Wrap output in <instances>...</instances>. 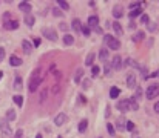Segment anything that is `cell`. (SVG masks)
<instances>
[{"label":"cell","mask_w":159,"mask_h":138,"mask_svg":"<svg viewBox=\"0 0 159 138\" xmlns=\"http://www.w3.org/2000/svg\"><path fill=\"white\" fill-rule=\"evenodd\" d=\"M23 22H25V25L26 26H33L34 25V22H36V19H34V16H33V14H26V16H25V19H23Z\"/></svg>","instance_id":"17"},{"label":"cell","mask_w":159,"mask_h":138,"mask_svg":"<svg viewBox=\"0 0 159 138\" xmlns=\"http://www.w3.org/2000/svg\"><path fill=\"white\" fill-rule=\"evenodd\" d=\"M3 28H5V29H17V28H19V22L17 20L6 22V23H3Z\"/></svg>","instance_id":"13"},{"label":"cell","mask_w":159,"mask_h":138,"mask_svg":"<svg viewBox=\"0 0 159 138\" xmlns=\"http://www.w3.org/2000/svg\"><path fill=\"white\" fill-rule=\"evenodd\" d=\"M52 16H56V17H63V12H62L59 8H54V9H52Z\"/></svg>","instance_id":"38"},{"label":"cell","mask_w":159,"mask_h":138,"mask_svg":"<svg viewBox=\"0 0 159 138\" xmlns=\"http://www.w3.org/2000/svg\"><path fill=\"white\" fill-rule=\"evenodd\" d=\"M2 75H3V74H2V72H0V78H2Z\"/></svg>","instance_id":"57"},{"label":"cell","mask_w":159,"mask_h":138,"mask_svg":"<svg viewBox=\"0 0 159 138\" xmlns=\"http://www.w3.org/2000/svg\"><path fill=\"white\" fill-rule=\"evenodd\" d=\"M148 77H159V69L154 72V74H151V75H148Z\"/></svg>","instance_id":"55"},{"label":"cell","mask_w":159,"mask_h":138,"mask_svg":"<svg viewBox=\"0 0 159 138\" xmlns=\"http://www.w3.org/2000/svg\"><path fill=\"white\" fill-rule=\"evenodd\" d=\"M113 17H114V19H121V17H122V8L114 6V8H113Z\"/></svg>","instance_id":"27"},{"label":"cell","mask_w":159,"mask_h":138,"mask_svg":"<svg viewBox=\"0 0 159 138\" xmlns=\"http://www.w3.org/2000/svg\"><path fill=\"white\" fill-rule=\"evenodd\" d=\"M107 130H108V134H110L111 136H114V135H116L114 126H113V124H110V123H107Z\"/></svg>","instance_id":"35"},{"label":"cell","mask_w":159,"mask_h":138,"mask_svg":"<svg viewBox=\"0 0 159 138\" xmlns=\"http://www.w3.org/2000/svg\"><path fill=\"white\" fill-rule=\"evenodd\" d=\"M0 132H2V135L6 136V138L11 136V126H9V123L5 118L0 120Z\"/></svg>","instance_id":"4"},{"label":"cell","mask_w":159,"mask_h":138,"mask_svg":"<svg viewBox=\"0 0 159 138\" xmlns=\"http://www.w3.org/2000/svg\"><path fill=\"white\" fill-rule=\"evenodd\" d=\"M60 29L62 31H68V25L67 23H60Z\"/></svg>","instance_id":"47"},{"label":"cell","mask_w":159,"mask_h":138,"mask_svg":"<svg viewBox=\"0 0 159 138\" xmlns=\"http://www.w3.org/2000/svg\"><path fill=\"white\" fill-rule=\"evenodd\" d=\"M22 48H23L25 54H31V51H33V45L28 40H22Z\"/></svg>","instance_id":"16"},{"label":"cell","mask_w":159,"mask_h":138,"mask_svg":"<svg viewBox=\"0 0 159 138\" xmlns=\"http://www.w3.org/2000/svg\"><path fill=\"white\" fill-rule=\"evenodd\" d=\"M103 40H105V43H107V46H108L110 49H113V51H117L119 48H121V41H119L117 38H114L113 35H110V34L105 35Z\"/></svg>","instance_id":"2"},{"label":"cell","mask_w":159,"mask_h":138,"mask_svg":"<svg viewBox=\"0 0 159 138\" xmlns=\"http://www.w3.org/2000/svg\"><path fill=\"white\" fill-rule=\"evenodd\" d=\"M9 64L14 66V68H17V66L22 64V58H19L17 55H11V57H9Z\"/></svg>","instance_id":"15"},{"label":"cell","mask_w":159,"mask_h":138,"mask_svg":"<svg viewBox=\"0 0 159 138\" xmlns=\"http://www.w3.org/2000/svg\"><path fill=\"white\" fill-rule=\"evenodd\" d=\"M12 138H23V130H22V129H17L16 134L12 135Z\"/></svg>","instance_id":"40"},{"label":"cell","mask_w":159,"mask_h":138,"mask_svg":"<svg viewBox=\"0 0 159 138\" xmlns=\"http://www.w3.org/2000/svg\"><path fill=\"white\" fill-rule=\"evenodd\" d=\"M36 138H42V135H37V136H36Z\"/></svg>","instance_id":"56"},{"label":"cell","mask_w":159,"mask_h":138,"mask_svg":"<svg viewBox=\"0 0 159 138\" xmlns=\"http://www.w3.org/2000/svg\"><path fill=\"white\" fill-rule=\"evenodd\" d=\"M88 26H90V29H91V28L99 26V19H97V16H90V17H88Z\"/></svg>","instance_id":"14"},{"label":"cell","mask_w":159,"mask_h":138,"mask_svg":"<svg viewBox=\"0 0 159 138\" xmlns=\"http://www.w3.org/2000/svg\"><path fill=\"white\" fill-rule=\"evenodd\" d=\"M103 71H105V75H110V71H111V68H110L108 64H105V68H103Z\"/></svg>","instance_id":"45"},{"label":"cell","mask_w":159,"mask_h":138,"mask_svg":"<svg viewBox=\"0 0 159 138\" xmlns=\"http://www.w3.org/2000/svg\"><path fill=\"white\" fill-rule=\"evenodd\" d=\"M117 109H119V112H128L130 110V100H121V101H117Z\"/></svg>","instance_id":"6"},{"label":"cell","mask_w":159,"mask_h":138,"mask_svg":"<svg viewBox=\"0 0 159 138\" xmlns=\"http://www.w3.org/2000/svg\"><path fill=\"white\" fill-rule=\"evenodd\" d=\"M22 77L20 75H16V78H14V89L16 91H20L22 89Z\"/></svg>","instance_id":"26"},{"label":"cell","mask_w":159,"mask_h":138,"mask_svg":"<svg viewBox=\"0 0 159 138\" xmlns=\"http://www.w3.org/2000/svg\"><path fill=\"white\" fill-rule=\"evenodd\" d=\"M157 95H159V85H150L147 91H145V97L148 100H154Z\"/></svg>","instance_id":"3"},{"label":"cell","mask_w":159,"mask_h":138,"mask_svg":"<svg viewBox=\"0 0 159 138\" xmlns=\"http://www.w3.org/2000/svg\"><path fill=\"white\" fill-rule=\"evenodd\" d=\"M99 60L103 62V63L108 62V49H107V48H102V49H100V52H99Z\"/></svg>","instance_id":"12"},{"label":"cell","mask_w":159,"mask_h":138,"mask_svg":"<svg viewBox=\"0 0 159 138\" xmlns=\"http://www.w3.org/2000/svg\"><path fill=\"white\" fill-rule=\"evenodd\" d=\"M63 43L68 45V46H71V45L74 43V37H73L71 34H65V35H63Z\"/></svg>","instance_id":"25"},{"label":"cell","mask_w":159,"mask_h":138,"mask_svg":"<svg viewBox=\"0 0 159 138\" xmlns=\"http://www.w3.org/2000/svg\"><path fill=\"white\" fill-rule=\"evenodd\" d=\"M145 38V32L144 31H138L135 35H133V41H135V43H139V41H142Z\"/></svg>","instance_id":"21"},{"label":"cell","mask_w":159,"mask_h":138,"mask_svg":"<svg viewBox=\"0 0 159 138\" xmlns=\"http://www.w3.org/2000/svg\"><path fill=\"white\" fill-rule=\"evenodd\" d=\"M9 19H11V14H9V12H6V14H5V16H3V22L6 23V22H8Z\"/></svg>","instance_id":"48"},{"label":"cell","mask_w":159,"mask_h":138,"mask_svg":"<svg viewBox=\"0 0 159 138\" xmlns=\"http://www.w3.org/2000/svg\"><path fill=\"white\" fill-rule=\"evenodd\" d=\"M81 83H82V88H84V89H88V88H90V85H91V81H90V80H87V78H85L84 81H81Z\"/></svg>","instance_id":"43"},{"label":"cell","mask_w":159,"mask_h":138,"mask_svg":"<svg viewBox=\"0 0 159 138\" xmlns=\"http://www.w3.org/2000/svg\"><path fill=\"white\" fill-rule=\"evenodd\" d=\"M12 100H14V103H16L19 107L23 106V97H22V95H14V97H12Z\"/></svg>","instance_id":"29"},{"label":"cell","mask_w":159,"mask_h":138,"mask_svg":"<svg viewBox=\"0 0 159 138\" xmlns=\"http://www.w3.org/2000/svg\"><path fill=\"white\" fill-rule=\"evenodd\" d=\"M141 14H142V8H141V6H139V8H133V9H131V11H130V19H131V20H133L135 17L141 16Z\"/></svg>","instance_id":"22"},{"label":"cell","mask_w":159,"mask_h":138,"mask_svg":"<svg viewBox=\"0 0 159 138\" xmlns=\"http://www.w3.org/2000/svg\"><path fill=\"white\" fill-rule=\"evenodd\" d=\"M82 75H84V69L79 68L76 71V74H74V83H76V85H79V83L82 81Z\"/></svg>","instance_id":"18"},{"label":"cell","mask_w":159,"mask_h":138,"mask_svg":"<svg viewBox=\"0 0 159 138\" xmlns=\"http://www.w3.org/2000/svg\"><path fill=\"white\" fill-rule=\"evenodd\" d=\"M19 9L20 11H23L25 12V16H26V14H31V3H28V2H20L19 3Z\"/></svg>","instance_id":"9"},{"label":"cell","mask_w":159,"mask_h":138,"mask_svg":"<svg viewBox=\"0 0 159 138\" xmlns=\"http://www.w3.org/2000/svg\"><path fill=\"white\" fill-rule=\"evenodd\" d=\"M105 109H107V110H105V117H107V118H108V117H110V112H111V110H110L111 107H110V106H107V107H105Z\"/></svg>","instance_id":"50"},{"label":"cell","mask_w":159,"mask_h":138,"mask_svg":"<svg viewBox=\"0 0 159 138\" xmlns=\"http://www.w3.org/2000/svg\"><path fill=\"white\" fill-rule=\"evenodd\" d=\"M153 109H154V112H156V114H159V101H156V103H154Z\"/></svg>","instance_id":"49"},{"label":"cell","mask_w":159,"mask_h":138,"mask_svg":"<svg viewBox=\"0 0 159 138\" xmlns=\"http://www.w3.org/2000/svg\"><path fill=\"white\" fill-rule=\"evenodd\" d=\"M138 109H139V104L135 100H130V110H138Z\"/></svg>","instance_id":"37"},{"label":"cell","mask_w":159,"mask_h":138,"mask_svg":"<svg viewBox=\"0 0 159 138\" xmlns=\"http://www.w3.org/2000/svg\"><path fill=\"white\" fill-rule=\"evenodd\" d=\"M39 45H40V38H36L34 40V46H39Z\"/></svg>","instance_id":"53"},{"label":"cell","mask_w":159,"mask_h":138,"mask_svg":"<svg viewBox=\"0 0 159 138\" xmlns=\"http://www.w3.org/2000/svg\"><path fill=\"white\" fill-rule=\"evenodd\" d=\"M127 86L130 88V89H135L138 85H136V77L133 75V74H130L128 77H127Z\"/></svg>","instance_id":"10"},{"label":"cell","mask_w":159,"mask_h":138,"mask_svg":"<svg viewBox=\"0 0 159 138\" xmlns=\"http://www.w3.org/2000/svg\"><path fill=\"white\" fill-rule=\"evenodd\" d=\"M139 6H141V3H139V2H133V3H130V8H131V9H133V8H139Z\"/></svg>","instance_id":"46"},{"label":"cell","mask_w":159,"mask_h":138,"mask_svg":"<svg viewBox=\"0 0 159 138\" xmlns=\"http://www.w3.org/2000/svg\"><path fill=\"white\" fill-rule=\"evenodd\" d=\"M67 120H68L67 114L60 112V114H57V115L54 117V124H56V126H63V124H65V121H67Z\"/></svg>","instance_id":"7"},{"label":"cell","mask_w":159,"mask_h":138,"mask_svg":"<svg viewBox=\"0 0 159 138\" xmlns=\"http://www.w3.org/2000/svg\"><path fill=\"white\" fill-rule=\"evenodd\" d=\"M94 52H90L88 55H87V60H85V64H88V66H93V62H94Z\"/></svg>","instance_id":"28"},{"label":"cell","mask_w":159,"mask_h":138,"mask_svg":"<svg viewBox=\"0 0 159 138\" xmlns=\"http://www.w3.org/2000/svg\"><path fill=\"white\" fill-rule=\"evenodd\" d=\"M99 72H100V68L96 66V64H93V66H91V75H93V77H97Z\"/></svg>","instance_id":"33"},{"label":"cell","mask_w":159,"mask_h":138,"mask_svg":"<svg viewBox=\"0 0 159 138\" xmlns=\"http://www.w3.org/2000/svg\"><path fill=\"white\" fill-rule=\"evenodd\" d=\"M43 81V75H42V68H37L36 71L33 72L31 78H30V92H34L37 91L39 85Z\"/></svg>","instance_id":"1"},{"label":"cell","mask_w":159,"mask_h":138,"mask_svg":"<svg viewBox=\"0 0 159 138\" xmlns=\"http://www.w3.org/2000/svg\"><path fill=\"white\" fill-rule=\"evenodd\" d=\"M46 95H48V91H46V89H43V91H42V94H40V100H39V101L43 103V101H45V98H46Z\"/></svg>","instance_id":"41"},{"label":"cell","mask_w":159,"mask_h":138,"mask_svg":"<svg viewBox=\"0 0 159 138\" xmlns=\"http://www.w3.org/2000/svg\"><path fill=\"white\" fill-rule=\"evenodd\" d=\"M5 55H6L5 48H0V62H3V60H5Z\"/></svg>","instance_id":"44"},{"label":"cell","mask_w":159,"mask_h":138,"mask_svg":"<svg viewBox=\"0 0 159 138\" xmlns=\"http://www.w3.org/2000/svg\"><path fill=\"white\" fill-rule=\"evenodd\" d=\"M5 120H6L8 123H9V121H14V120H16V110H14V109H8V110H6Z\"/></svg>","instance_id":"19"},{"label":"cell","mask_w":159,"mask_h":138,"mask_svg":"<svg viewBox=\"0 0 159 138\" xmlns=\"http://www.w3.org/2000/svg\"><path fill=\"white\" fill-rule=\"evenodd\" d=\"M81 32H82L85 37H90V34H91V29H90V26L82 23V29H81Z\"/></svg>","instance_id":"31"},{"label":"cell","mask_w":159,"mask_h":138,"mask_svg":"<svg viewBox=\"0 0 159 138\" xmlns=\"http://www.w3.org/2000/svg\"><path fill=\"white\" fill-rule=\"evenodd\" d=\"M141 22H142L144 25H148V23H150V17L147 16V14H144V16L141 17Z\"/></svg>","instance_id":"39"},{"label":"cell","mask_w":159,"mask_h":138,"mask_svg":"<svg viewBox=\"0 0 159 138\" xmlns=\"http://www.w3.org/2000/svg\"><path fill=\"white\" fill-rule=\"evenodd\" d=\"M57 5H59V8H62L63 11H68V9H70V3L65 2V0H59Z\"/></svg>","instance_id":"30"},{"label":"cell","mask_w":159,"mask_h":138,"mask_svg":"<svg viewBox=\"0 0 159 138\" xmlns=\"http://www.w3.org/2000/svg\"><path fill=\"white\" fill-rule=\"evenodd\" d=\"M113 29H114V32L117 35H122V32H124V29H122V26H121L119 22H113Z\"/></svg>","instance_id":"24"},{"label":"cell","mask_w":159,"mask_h":138,"mask_svg":"<svg viewBox=\"0 0 159 138\" xmlns=\"http://www.w3.org/2000/svg\"><path fill=\"white\" fill-rule=\"evenodd\" d=\"M125 124H127V120H125V118H119V120H117V124H116V128L122 130V129L125 128Z\"/></svg>","instance_id":"32"},{"label":"cell","mask_w":159,"mask_h":138,"mask_svg":"<svg viewBox=\"0 0 159 138\" xmlns=\"http://www.w3.org/2000/svg\"><path fill=\"white\" fill-rule=\"evenodd\" d=\"M97 138H102V136H97Z\"/></svg>","instance_id":"59"},{"label":"cell","mask_w":159,"mask_h":138,"mask_svg":"<svg viewBox=\"0 0 159 138\" xmlns=\"http://www.w3.org/2000/svg\"><path fill=\"white\" fill-rule=\"evenodd\" d=\"M141 71H142V78L144 80L148 78V69H147V66H141Z\"/></svg>","instance_id":"36"},{"label":"cell","mask_w":159,"mask_h":138,"mask_svg":"<svg viewBox=\"0 0 159 138\" xmlns=\"http://www.w3.org/2000/svg\"><path fill=\"white\" fill-rule=\"evenodd\" d=\"M93 29H94V31H96L97 34H102V29H100V28H99V26H96V28H93Z\"/></svg>","instance_id":"52"},{"label":"cell","mask_w":159,"mask_h":138,"mask_svg":"<svg viewBox=\"0 0 159 138\" xmlns=\"http://www.w3.org/2000/svg\"><path fill=\"white\" fill-rule=\"evenodd\" d=\"M111 68L113 69H121L122 68V58L121 55H114L113 60H111Z\"/></svg>","instance_id":"8"},{"label":"cell","mask_w":159,"mask_h":138,"mask_svg":"<svg viewBox=\"0 0 159 138\" xmlns=\"http://www.w3.org/2000/svg\"><path fill=\"white\" fill-rule=\"evenodd\" d=\"M125 128H127V130H133L135 129V124H133V121H127V124H125Z\"/></svg>","instance_id":"42"},{"label":"cell","mask_w":159,"mask_h":138,"mask_svg":"<svg viewBox=\"0 0 159 138\" xmlns=\"http://www.w3.org/2000/svg\"><path fill=\"white\" fill-rule=\"evenodd\" d=\"M141 95H142V89L141 88H136V94H135V97H133V98H131V100H135L136 103L141 100Z\"/></svg>","instance_id":"34"},{"label":"cell","mask_w":159,"mask_h":138,"mask_svg":"<svg viewBox=\"0 0 159 138\" xmlns=\"http://www.w3.org/2000/svg\"><path fill=\"white\" fill-rule=\"evenodd\" d=\"M57 138H63V136H60V135H59V136H57Z\"/></svg>","instance_id":"58"},{"label":"cell","mask_w":159,"mask_h":138,"mask_svg":"<svg viewBox=\"0 0 159 138\" xmlns=\"http://www.w3.org/2000/svg\"><path fill=\"white\" fill-rule=\"evenodd\" d=\"M71 28H73L76 32H81V29H82V22L79 20V19H73V20H71Z\"/></svg>","instance_id":"11"},{"label":"cell","mask_w":159,"mask_h":138,"mask_svg":"<svg viewBox=\"0 0 159 138\" xmlns=\"http://www.w3.org/2000/svg\"><path fill=\"white\" fill-rule=\"evenodd\" d=\"M135 28H136V23L131 22V23H130V29H135Z\"/></svg>","instance_id":"54"},{"label":"cell","mask_w":159,"mask_h":138,"mask_svg":"<svg viewBox=\"0 0 159 138\" xmlns=\"http://www.w3.org/2000/svg\"><path fill=\"white\" fill-rule=\"evenodd\" d=\"M42 34H43L48 40H51V41H56V40H57V34H56V31H54V29H51V28H43V29H42Z\"/></svg>","instance_id":"5"},{"label":"cell","mask_w":159,"mask_h":138,"mask_svg":"<svg viewBox=\"0 0 159 138\" xmlns=\"http://www.w3.org/2000/svg\"><path fill=\"white\" fill-rule=\"evenodd\" d=\"M79 100H81L82 103H87V98H85V97H84L82 94H81V95H79Z\"/></svg>","instance_id":"51"},{"label":"cell","mask_w":159,"mask_h":138,"mask_svg":"<svg viewBox=\"0 0 159 138\" xmlns=\"http://www.w3.org/2000/svg\"><path fill=\"white\" fill-rule=\"evenodd\" d=\"M119 95H121V89H119V88H116V86H114V88H111V89H110V98L116 100Z\"/></svg>","instance_id":"23"},{"label":"cell","mask_w":159,"mask_h":138,"mask_svg":"<svg viewBox=\"0 0 159 138\" xmlns=\"http://www.w3.org/2000/svg\"><path fill=\"white\" fill-rule=\"evenodd\" d=\"M87 129H88V120H82L77 126V130H79V134H84Z\"/></svg>","instance_id":"20"}]
</instances>
